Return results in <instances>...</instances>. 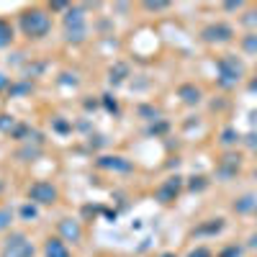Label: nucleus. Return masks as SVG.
I'll use <instances>...</instances> for the list:
<instances>
[{
	"label": "nucleus",
	"instance_id": "c756f323",
	"mask_svg": "<svg viewBox=\"0 0 257 257\" xmlns=\"http://www.w3.org/2000/svg\"><path fill=\"white\" fill-rule=\"evenodd\" d=\"M160 257H175V254H160Z\"/></svg>",
	"mask_w": 257,
	"mask_h": 257
},
{
	"label": "nucleus",
	"instance_id": "9b49d317",
	"mask_svg": "<svg viewBox=\"0 0 257 257\" xmlns=\"http://www.w3.org/2000/svg\"><path fill=\"white\" fill-rule=\"evenodd\" d=\"M178 95L185 100V103H198L201 100V90L196 88V85H180V90H178Z\"/></svg>",
	"mask_w": 257,
	"mask_h": 257
},
{
	"label": "nucleus",
	"instance_id": "0eeeda50",
	"mask_svg": "<svg viewBox=\"0 0 257 257\" xmlns=\"http://www.w3.org/2000/svg\"><path fill=\"white\" fill-rule=\"evenodd\" d=\"M206 41H216V44H224V41H229L231 39V29L226 26V24H213V26H208V29H203V34H201Z\"/></svg>",
	"mask_w": 257,
	"mask_h": 257
},
{
	"label": "nucleus",
	"instance_id": "f8f14e48",
	"mask_svg": "<svg viewBox=\"0 0 257 257\" xmlns=\"http://www.w3.org/2000/svg\"><path fill=\"white\" fill-rule=\"evenodd\" d=\"M11 41H13V26L8 24L6 18H0V49L8 47Z\"/></svg>",
	"mask_w": 257,
	"mask_h": 257
},
{
	"label": "nucleus",
	"instance_id": "ddd939ff",
	"mask_svg": "<svg viewBox=\"0 0 257 257\" xmlns=\"http://www.w3.org/2000/svg\"><path fill=\"white\" fill-rule=\"evenodd\" d=\"M254 206H257V198H254V196H244L242 201H237V203H234V211L247 213V211H252Z\"/></svg>",
	"mask_w": 257,
	"mask_h": 257
},
{
	"label": "nucleus",
	"instance_id": "f3484780",
	"mask_svg": "<svg viewBox=\"0 0 257 257\" xmlns=\"http://www.w3.org/2000/svg\"><path fill=\"white\" fill-rule=\"evenodd\" d=\"M221 226H224V221H221V219H216V221H211V224L201 226V229H198V234H211V231H219Z\"/></svg>",
	"mask_w": 257,
	"mask_h": 257
},
{
	"label": "nucleus",
	"instance_id": "423d86ee",
	"mask_svg": "<svg viewBox=\"0 0 257 257\" xmlns=\"http://www.w3.org/2000/svg\"><path fill=\"white\" fill-rule=\"evenodd\" d=\"M180 188H183V180H180V178H170V180L157 190V201H160V203H173V201L178 198Z\"/></svg>",
	"mask_w": 257,
	"mask_h": 257
},
{
	"label": "nucleus",
	"instance_id": "7c9ffc66",
	"mask_svg": "<svg viewBox=\"0 0 257 257\" xmlns=\"http://www.w3.org/2000/svg\"><path fill=\"white\" fill-rule=\"evenodd\" d=\"M0 190H3V180H0Z\"/></svg>",
	"mask_w": 257,
	"mask_h": 257
},
{
	"label": "nucleus",
	"instance_id": "39448f33",
	"mask_svg": "<svg viewBox=\"0 0 257 257\" xmlns=\"http://www.w3.org/2000/svg\"><path fill=\"white\" fill-rule=\"evenodd\" d=\"M57 188L52 185V183H44V180H39V183H34L31 188H29V198L34 201V203H54L57 201Z\"/></svg>",
	"mask_w": 257,
	"mask_h": 257
},
{
	"label": "nucleus",
	"instance_id": "6e6552de",
	"mask_svg": "<svg viewBox=\"0 0 257 257\" xmlns=\"http://www.w3.org/2000/svg\"><path fill=\"white\" fill-rule=\"evenodd\" d=\"M59 234L67 242H80V237H82V229H80V224L77 221H72V219H64V221H59Z\"/></svg>",
	"mask_w": 257,
	"mask_h": 257
},
{
	"label": "nucleus",
	"instance_id": "dca6fc26",
	"mask_svg": "<svg viewBox=\"0 0 257 257\" xmlns=\"http://www.w3.org/2000/svg\"><path fill=\"white\" fill-rule=\"evenodd\" d=\"M237 139H239V134L237 132H234V128H224V132H221V142L229 147V144H237Z\"/></svg>",
	"mask_w": 257,
	"mask_h": 257
},
{
	"label": "nucleus",
	"instance_id": "bb28decb",
	"mask_svg": "<svg viewBox=\"0 0 257 257\" xmlns=\"http://www.w3.org/2000/svg\"><path fill=\"white\" fill-rule=\"evenodd\" d=\"M242 3H226V11H237Z\"/></svg>",
	"mask_w": 257,
	"mask_h": 257
},
{
	"label": "nucleus",
	"instance_id": "cd10ccee",
	"mask_svg": "<svg viewBox=\"0 0 257 257\" xmlns=\"http://www.w3.org/2000/svg\"><path fill=\"white\" fill-rule=\"evenodd\" d=\"M6 85H8V77H6V75H0V88H6Z\"/></svg>",
	"mask_w": 257,
	"mask_h": 257
},
{
	"label": "nucleus",
	"instance_id": "6ab92c4d",
	"mask_svg": "<svg viewBox=\"0 0 257 257\" xmlns=\"http://www.w3.org/2000/svg\"><path fill=\"white\" fill-rule=\"evenodd\" d=\"M221 257H239V247H234V244L226 247V249L221 252Z\"/></svg>",
	"mask_w": 257,
	"mask_h": 257
},
{
	"label": "nucleus",
	"instance_id": "b1692460",
	"mask_svg": "<svg viewBox=\"0 0 257 257\" xmlns=\"http://www.w3.org/2000/svg\"><path fill=\"white\" fill-rule=\"evenodd\" d=\"M105 105H108V111H116V100H111V95H105Z\"/></svg>",
	"mask_w": 257,
	"mask_h": 257
},
{
	"label": "nucleus",
	"instance_id": "20e7f679",
	"mask_svg": "<svg viewBox=\"0 0 257 257\" xmlns=\"http://www.w3.org/2000/svg\"><path fill=\"white\" fill-rule=\"evenodd\" d=\"M3 257H34V244L29 242L26 234L13 231L3 244Z\"/></svg>",
	"mask_w": 257,
	"mask_h": 257
},
{
	"label": "nucleus",
	"instance_id": "412c9836",
	"mask_svg": "<svg viewBox=\"0 0 257 257\" xmlns=\"http://www.w3.org/2000/svg\"><path fill=\"white\" fill-rule=\"evenodd\" d=\"M144 8H149V11H162V8H167V3H144Z\"/></svg>",
	"mask_w": 257,
	"mask_h": 257
},
{
	"label": "nucleus",
	"instance_id": "f03ea898",
	"mask_svg": "<svg viewBox=\"0 0 257 257\" xmlns=\"http://www.w3.org/2000/svg\"><path fill=\"white\" fill-rule=\"evenodd\" d=\"M88 36V24H85V11L82 8H67L64 13V39L72 41V44H80V41Z\"/></svg>",
	"mask_w": 257,
	"mask_h": 257
},
{
	"label": "nucleus",
	"instance_id": "5701e85b",
	"mask_svg": "<svg viewBox=\"0 0 257 257\" xmlns=\"http://www.w3.org/2000/svg\"><path fill=\"white\" fill-rule=\"evenodd\" d=\"M54 128H57V132H67V128H70V126H67V123H64V121H57V123H54Z\"/></svg>",
	"mask_w": 257,
	"mask_h": 257
},
{
	"label": "nucleus",
	"instance_id": "c85d7f7f",
	"mask_svg": "<svg viewBox=\"0 0 257 257\" xmlns=\"http://www.w3.org/2000/svg\"><path fill=\"white\" fill-rule=\"evenodd\" d=\"M252 90H257V80H254V82H252Z\"/></svg>",
	"mask_w": 257,
	"mask_h": 257
},
{
	"label": "nucleus",
	"instance_id": "1a4fd4ad",
	"mask_svg": "<svg viewBox=\"0 0 257 257\" xmlns=\"http://www.w3.org/2000/svg\"><path fill=\"white\" fill-rule=\"evenodd\" d=\"M98 167H105V170H118V173H128L132 170V162L113 155V157H100L98 160Z\"/></svg>",
	"mask_w": 257,
	"mask_h": 257
},
{
	"label": "nucleus",
	"instance_id": "4468645a",
	"mask_svg": "<svg viewBox=\"0 0 257 257\" xmlns=\"http://www.w3.org/2000/svg\"><path fill=\"white\" fill-rule=\"evenodd\" d=\"M242 49L249 52V54H257V34H247L242 39Z\"/></svg>",
	"mask_w": 257,
	"mask_h": 257
},
{
	"label": "nucleus",
	"instance_id": "f257e3e1",
	"mask_svg": "<svg viewBox=\"0 0 257 257\" xmlns=\"http://www.w3.org/2000/svg\"><path fill=\"white\" fill-rule=\"evenodd\" d=\"M52 29V16L44 8H29L21 13V31L29 39H41Z\"/></svg>",
	"mask_w": 257,
	"mask_h": 257
},
{
	"label": "nucleus",
	"instance_id": "4be33fe9",
	"mask_svg": "<svg viewBox=\"0 0 257 257\" xmlns=\"http://www.w3.org/2000/svg\"><path fill=\"white\" fill-rule=\"evenodd\" d=\"M36 155H39L36 149H24V152H21L18 157H24V160H26V157H36Z\"/></svg>",
	"mask_w": 257,
	"mask_h": 257
},
{
	"label": "nucleus",
	"instance_id": "aec40b11",
	"mask_svg": "<svg viewBox=\"0 0 257 257\" xmlns=\"http://www.w3.org/2000/svg\"><path fill=\"white\" fill-rule=\"evenodd\" d=\"M190 257H211V252L203 249V247H198V249H193V252H190Z\"/></svg>",
	"mask_w": 257,
	"mask_h": 257
},
{
	"label": "nucleus",
	"instance_id": "a211bd4d",
	"mask_svg": "<svg viewBox=\"0 0 257 257\" xmlns=\"http://www.w3.org/2000/svg\"><path fill=\"white\" fill-rule=\"evenodd\" d=\"M21 216H24L26 221H31V219H36V216H39V211H36L34 206H24V208H21Z\"/></svg>",
	"mask_w": 257,
	"mask_h": 257
},
{
	"label": "nucleus",
	"instance_id": "9d476101",
	"mask_svg": "<svg viewBox=\"0 0 257 257\" xmlns=\"http://www.w3.org/2000/svg\"><path fill=\"white\" fill-rule=\"evenodd\" d=\"M44 254L47 257H70V249H67V244H64V239L54 237V239H47Z\"/></svg>",
	"mask_w": 257,
	"mask_h": 257
},
{
	"label": "nucleus",
	"instance_id": "2eb2a0df",
	"mask_svg": "<svg viewBox=\"0 0 257 257\" xmlns=\"http://www.w3.org/2000/svg\"><path fill=\"white\" fill-rule=\"evenodd\" d=\"M13 221V211L11 208H0V231H6Z\"/></svg>",
	"mask_w": 257,
	"mask_h": 257
},
{
	"label": "nucleus",
	"instance_id": "7ed1b4c3",
	"mask_svg": "<svg viewBox=\"0 0 257 257\" xmlns=\"http://www.w3.org/2000/svg\"><path fill=\"white\" fill-rule=\"evenodd\" d=\"M216 70H219V82L224 88H231V85H237L242 80V62H237V57H221L216 62Z\"/></svg>",
	"mask_w": 257,
	"mask_h": 257
},
{
	"label": "nucleus",
	"instance_id": "393cba45",
	"mask_svg": "<svg viewBox=\"0 0 257 257\" xmlns=\"http://www.w3.org/2000/svg\"><path fill=\"white\" fill-rule=\"evenodd\" d=\"M249 247L257 249V234H252V237H249Z\"/></svg>",
	"mask_w": 257,
	"mask_h": 257
},
{
	"label": "nucleus",
	"instance_id": "a878e982",
	"mask_svg": "<svg viewBox=\"0 0 257 257\" xmlns=\"http://www.w3.org/2000/svg\"><path fill=\"white\" fill-rule=\"evenodd\" d=\"M249 147H252V149H257V134H252V137H249Z\"/></svg>",
	"mask_w": 257,
	"mask_h": 257
}]
</instances>
